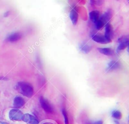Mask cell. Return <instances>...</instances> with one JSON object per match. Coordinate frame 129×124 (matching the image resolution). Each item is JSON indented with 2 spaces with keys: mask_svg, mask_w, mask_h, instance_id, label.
<instances>
[{
  "mask_svg": "<svg viewBox=\"0 0 129 124\" xmlns=\"http://www.w3.org/2000/svg\"><path fill=\"white\" fill-rule=\"evenodd\" d=\"M98 51L104 55L112 56L115 54L114 50L109 48H98Z\"/></svg>",
  "mask_w": 129,
  "mask_h": 124,
  "instance_id": "cell-11",
  "label": "cell"
},
{
  "mask_svg": "<svg viewBox=\"0 0 129 124\" xmlns=\"http://www.w3.org/2000/svg\"><path fill=\"white\" fill-rule=\"evenodd\" d=\"M113 11L111 9H108L100 18H99L105 24H107V22L111 19L113 16Z\"/></svg>",
  "mask_w": 129,
  "mask_h": 124,
  "instance_id": "cell-8",
  "label": "cell"
},
{
  "mask_svg": "<svg viewBox=\"0 0 129 124\" xmlns=\"http://www.w3.org/2000/svg\"><path fill=\"white\" fill-rule=\"evenodd\" d=\"M0 124H8V123H6V122H2V123H1Z\"/></svg>",
  "mask_w": 129,
  "mask_h": 124,
  "instance_id": "cell-23",
  "label": "cell"
},
{
  "mask_svg": "<svg viewBox=\"0 0 129 124\" xmlns=\"http://www.w3.org/2000/svg\"><path fill=\"white\" fill-rule=\"evenodd\" d=\"M70 19L74 25H76L78 20V14L75 10H72L70 13Z\"/></svg>",
  "mask_w": 129,
  "mask_h": 124,
  "instance_id": "cell-13",
  "label": "cell"
},
{
  "mask_svg": "<svg viewBox=\"0 0 129 124\" xmlns=\"http://www.w3.org/2000/svg\"><path fill=\"white\" fill-rule=\"evenodd\" d=\"M22 37V35L20 32H16L11 34L7 38V41L9 42L14 43L19 41Z\"/></svg>",
  "mask_w": 129,
  "mask_h": 124,
  "instance_id": "cell-6",
  "label": "cell"
},
{
  "mask_svg": "<svg viewBox=\"0 0 129 124\" xmlns=\"http://www.w3.org/2000/svg\"><path fill=\"white\" fill-rule=\"evenodd\" d=\"M93 124H103V123L102 120H98L94 122Z\"/></svg>",
  "mask_w": 129,
  "mask_h": 124,
  "instance_id": "cell-20",
  "label": "cell"
},
{
  "mask_svg": "<svg viewBox=\"0 0 129 124\" xmlns=\"http://www.w3.org/2000/svg\"><path fill=\"white\" fill-rule=\"evenodd\" d=\"M118 42L119 43L129 42V36H123L121 37L118 39Z\"/></svg>",
  "mask_w": 129,
  "mask_h": 124,
  "instance_id": "cell-18",
  "label": "cell"
},
{
  "mask_svg": "<svg viewBox=\"0 0 129 124\" xmlns=\"http://www.w3.org/2000/svg\"><path fill=\"white\" fill-rule=\"evenodd\" d=\"M92 39L95 42L100 44H107L111 42L103 35H93L92 36Z\"/></svg>",
  "mask_w": 129,
  "mask_h": 124,
  "instance_id": "cell-4",
  "label": "cell"
},
{
  "mask_svg": "<svg viewBox=\"0 0 129 124\" xmlns=\"http://www.w3.org/2000/svg\"><path fill=\"white\" fill-rule=\"evenodd\" d=\"M115 122L116 124H119V122H118L117 121H115Z\"/></svg>",
  "mask_w": 129,
  "mask_h": 124,
  "instance_id": "cell-22",
  "label": "cell"
},
{
  "mask_svg": "<svg viewBox=\"0 0 129 124\" xmlns=\"http://www.w3.org/2000/svg\"><path fill=\"white\" fill-rule=\"evenodd\" d=\"M95 24L96 25V28L97 30H100L105 25V23L100 18Z\"/></svg>",
  "mask_w": 129,
  "mask_h": 124,
  "instance_id": "cell-16",
  "label": "cell"
},
{
  "mask_svg": "<svg viewBox=\"0 0 129 124\" xmlns=\"http://www.w3.org/2000/svg\"><path fill=\"white\" fill-rule=\"evenodd\" d=\"M62 113L64 117L65 124H69V119H68V114H67V112L65 108H63L62 109Z\"/></svg>",
  "mask_w": 129,
  "mask_h": 124,
  "instance_id": "cell-19",
  "label": "cell"
},
{
  "mask_svg": "<svg viewBox=\"0 0 129 124\" xmlns=\"http://www.w3.org/2000/svg\"><path fill=\"white\" fill-rule=\"evenodd\" d=\"M120 64L119 62L117 61L112 60L110 61L108 64L106 68V71H112L113 70L118 69L120 68Z\"/></svg>",
  "mask_w": 129,
  "mask_h": 124,
  "instance_id": "cell-7",
  "label": "cell"
},
{
  "mask_svg": "<svg viewBox=\"0 0 129 124\" xmlns=\"http://www.w3.org/2000/svg\"><path fill=\"white\" fill-rule=\"evenodd\" d=\"M15 88L19 93L28 97H31L33 94L34 90L32 86L26 82H19L16 85Z\"/></svg>",
  "mask_w": 129,
  "mask_h": 124,
  "instance_id": "cell-1",
  "label": "cell"
},
{
  "mask_svg": "<svg viewBox=\"0 0 129 124\" xmlns=\"http://www.w3.org/2000/svg\"><path fill=\"white\" fill-rule=\"evenodd\" d=\"M10 119L14 120H21L23 116V113L19 110L17 109H11L9 113Z\"/></svg>",
  "mask_w": 129,
  "mask_h": 124,
  "instance_id": "cell-2",
  "label": "cell"
},
{
  "mask_svg": "<svg viewBox=\"0 0 129 124\" xmlns=\"http://www.w3.org/2000/svg\"><path fill=\"white\" fill-rule=\"evenodd\" d=\"M89 18L93 23H95L99 19V12L96 10L91 11L89 13Z\"/></svg>",
  "mask_w": 129,
  "mask_h": 124,
  "instance_id": "cell-12",
  "label": "cell"
},
{
  "mask_svg": "<svg viewBox=\"0 0 129 124\" xmlns=\"http://www.w3.org/2000/svg\"><path fill=\"white\" fill-rule=\"evenodd\" d=\"M22 120H23L24 121L29 124H38L39 123V121L35 117L28 113L23 114Z\"/></svg>",
  "mask_w": 129,
  "mask_h": 124,
  "instance_id": "cell-5",
  "label": "cell"
},
{
  "mask_svg": "<svg viewBox=\"0 0 129 124\" xmlns=\"http://www.w3.org/2000/svg\"><path fill=\"white\" fill-rule=\"evenodd\" d=\"M111 116L112 117L115 119H120L122 117V113L119 110H114L112 112Z\"/></svg>",
  "mask_w": 129,
  "mask_h": 124,
  "instance_id": "cell-15",
  "label": "cell"
},
{
  "mask_svg": "<svg viewBox=\"0 0 129 124\" xmlns=\"http://www.w3.org/2000/svg\"><path fill=\"white\" fill-rule=\"evenodd\" d=\"M39 101L41 106L45 112L49 113H51L53 112V108L47 100H46L43 97H40Z\"/></svg>",
  "mask_w": 129,
  "mask_h": 124,
  "instance_id": "cell-3",
  "label": "cell"
},
{
  "mask_svg": "<svg viewBox=\"0 0 129 124\" xmlns=\"http://www.w3.org/2000/svg\"><path fill=\"white\" fill-rule=\"evenodd\" d=\"M128 44H129V42L119 43V44L117 47V50H124L125 48H126L127 47Z\"/></svg>",
  "mask_w": 129,
  "mask_h": 124,
  "instance_id": "cell-17",
  "label": "cell"
},
{
  "mask_svg": "<svg viewBox=\"0 0 129 124\" xmlns=\"http://www.w3.org/2000/svg\"><path fill=\"white\" fill-rule=\"evenodd\" d=\"M104 36L107 39L111 41L113 36V29L112 26L109 23H107L106 25Z\"/></svg>",
  "mask_w": 129,
  "mask_h": 124,
  "instance_id": "cell-9",
  "label": "cell"
},
{
  "mask_svg": "<svg viewBox=\"0 0 129 124\" xmlns=\"http://www.w3.org/2000/svg\"><path fill=\"white\" fill-rule=\"evenodd\" d=\"M127 52L129 53V44L127 47Z\"/></svg>",
  "mask_w": 129,
  "mask_h": 124,
  "instance_id": "cell-21",
  "label": "cell"
},
{
  "mask_svg": "<svg viewBox=\"0 0 129 124\" xmlns=\"http://www.w3.org/2000/svg\"><path fill=\"white\" fill-rule=\"evenodd\" d=\"M25 100L22 97L17 96L14 99L13 105L15 107L20 108L25 104Z\"/></svg>",
  "mask_w": 129,
  "mask_h": 124,
  "instance_id": "cell-10",
  "label": "cell"
},
{
  "mask_svg": "<svg viewBox=\"0 0 129 124\" xmlns=\"http://www.w3.org/2000/svg\"><path fill=\"white\" fill-rule=\"evenodd\" d=\"M80 50L85 53H88L91 50V47L86 43H82L80 46Z\"/></svg>",
  "mask_w": 129,
  "mask_h": 124,
  "instance_id": "cell-14",
  "label": "cell"
}]
</instances>
